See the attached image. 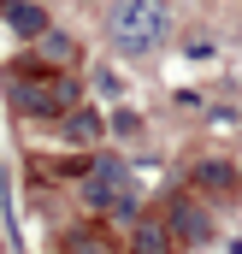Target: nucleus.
<instances>
[{
    "label": "nucleus",
    "mask_w": 242,
    "mask_h": 254,
    "mask_svg": "<svg viewBox=\"0 0 242 254\" xmlns=\"http://www.w3.org/2000/svg\"><path fill=\"white\" fill-rule=\"evenodd\" d=\"M107 30H113V48L119 54H154L166 36H172V6L166 0H119L113 6V18H107Z\"/></svg>",
    "instance_id": "obj_1"
},
{
    "label": "nucleus",
    "mask_w": 242,
    "mask_h": 254,
    "mask_svg": "<svg viewBox=\"0 0 242 254\" xmlns=\"http://www.w3.org/2000/svg\"><path fill=\"white\" fill-rule=\"evenodd\" d=\"M12 101H18V113H42V119H54V113H65L71 107V83H54V77H12Z\"/></svg>",
    "instance_id": "obj_2"
},
{
    "label": "nucleus",
    "mask_w": 242,
    "mask_h": 254,
    "mask_svg": "<svg viewBox=\"0 0 242 254\" xmlns=\"http://www.w3.org/2000/svg\"><path fill=\"white\" fill-rule=\"evenodd\" d=\"M124 190V160H113V154H107V160H95V172H89V207H113V195Z\"/></svg>",
    "instance_id": "obj_3"
},
{
    "label": "nucleus",
    "mask_w": 242,
    "mask_h": 254,
    "mask_svg": "<svg viewBox=\"0 0 242 254\" xmlns=\"http://www.w3.org/2000/svg\"><path fill=\"white\" fill-rule=\"evenodd\" d=\"M172 237H183V243H207L213 225H207V213H201L195 201H178V207H172Z\"/></svg>",
    "instance_id": "obj_4"
},
{
    "label": "nucleus",
    "mask_w": 242,
    "mask_h": 254,
    "mask_svg": "<svg viewBox=\"0 0 242 254\" xmlns=\"http://www.w3.org/2000/svg\"><path fill=\"white\" fill-rule=\"evenodd\" d=\"M130 254H172V225H160V219H136Z\"/></svg>",
    "instance_id": "obj_5"
},
{
    "label": "nucleus",
    "mask_w": 242,
    "mask_h": 254,
    "mask_svg": "<svg viewBox=\"0 0 242 254\" xmlns=\"http://www.w3.org/2000/svg\"><path fill=\"white\" fill-rule=\"evenodd\" d=\"M6 24H12L18 36H30V42H36V36L48 30V12H42L36 0H6Z\"/></svg>",
    "instance_id": "obj_6"
},
{
    "label": "nucleus",
    "mask_w": 242,
    "mask_h": 254,
    "mask_svg": "<svg viewBox=\"0 0 242 254\" xmlns=\"http://www.w3.org/2000/svg\"><path fill=\"white\" fill-rule=\"evenodd\" d=\"M60 130L71 136V142H101V119H95L89 107H65V113H60Z\"/></svg>",
    "instance_id": "obj_7"
},
{
    "label": "nucleus",
    "mask_w": 242,
    "mask_h": 254,
    "mask_svg": "<svg viewBox=\"0 0 242 254\" xmlns=\"http://www.w3.org/2000/svg\"><path fill=\"white\" fill-rule=\"evenodd\" d=\"M195 184H207V190H225V184H231V166H201V172H195Z\"/></svg>",
    "instance_id": "obj_8"
},
{
    "label": "nucleus",
    "mask_w": 242,
    "mask_h": 254,
    "mask_svg": "<svg viewBox=\"0 0 242 254\" xmlns=\"http://www.w3.org/2000/svg\"><path fill=\"white\" fill-rule=\"evenodd\" d=\"M89 77H95V83H101V89H107V95H119V71H113V65H95V71H89Z\"/></svg>",
    "instance_id": "obj_9"
},
{
    "label": "nucleus",
    "mask_w": 242,
    "mask_h": 254,
    "mask_svg": "<svg viewBox=\"0 0 242 254\" xmlns=\"http://www.w3.org/2000/svg\"><path fill=\"white\" fill-rule=\"evenodd\" d=\"M113 130H119V136H136V130H142V119H136V113H130V107H124L119 119H113Z\"/></svg>",
    "instance_id": "obj_10"
}]
</instances>
